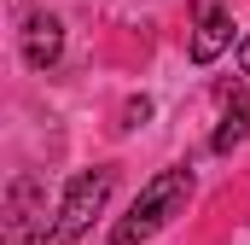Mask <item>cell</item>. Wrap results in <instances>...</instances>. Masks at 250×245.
I'll return each mask as SVG.
<instances>
[{"mask_svg": "<svg viewBox=\"0 0 250 245\" xmlns=\"http://www.w3.org/2000/svg\"><path fill=\"white\" fill-rule=\"evenodd\" d=\"M239 70L250 76V35H245V47H239Z\"/></svg>", "mask_w": 250, "mask_h": 245, "instance_id": "obj_8", "label": "cell"}, {"mask_svg": "<svg viewBox=\"0 0 250 245\" xmlns=\"http://www.w3.org/2000/svg\"><path fill=\"white\" fill-rule=\"evenodd\" d=\"M35 204H41V181L35 175H18L12 193H6V240L12 245H29V216H35Z\"/></svg>", "mask_w": 250, "mask_h": 245, "instance_id": "obj_5", "label": "cell"}, {"mask_svg": "<svg viewBox=\"0 0 250 245\" xmlns=\"http://www.w3.org/2000/svg\"><path fill=\"white\" fill-rule=\"evenodd\" d=\"M245 134H250V105H233V111L221 117V128L209 134V152H233Z\"/></svg>", "mask_w": 250, "mask_h": 245, "instance_id": "obj_6", "label": "cell"}, {"mask_svg": "<svg viewBox=\"0 0 250 245\" xmlns=\"http://www.w3.org/2000/svg\"><path fill=\"white\" fill-rule=\"evenodd\" d=\"M151 117V99H128L123 105V128H134V122H146Z\"/></svg>", "mask_w": 250, "mask_h": 245, "instance_id": "obj_7", "label": "cell"}, {"mask_svg": "<svg viewBox=\"0 0 250 245\" xmlns=\"http://www.w3.org/2000/svg\"><path fill=\"white\" fill-rule=\"evenodd\" d=\"M111 187H117V170H111V164H93V170H82L76 181L64 187V204H59V216H53V228L41 234V245H76L87 228H93V216L105 210Z\"/></svg>", "mask_w": 250, "mask_h": 245, "instance_id": "obj_2", "label": "cell"}, {"mask_svg": "<svg viewBox=\"0 0 250 245\" xmlns=\"http://www.w3.org/2000/svg\"><path fill=\"white\" fill-rule=\"evenodd\" d=\"M59 53H64V24L53 12L29 18V24H23V64H29V70H47V64H59Z\"/></svg>", "mask_w": 250, "mask_h": 245, "instance_id": "obj_4", "label": "cell"}, {"mask_svg": "<svg viewBox=\"0 0 250 245\" xmlns=\"http://www.w3.org/2000/svg\"><path fill=\"white\" fill-rule=\"evenodd\" d=\"M227 47H233V18H227V6H204L198 24H192V64H215Z\"/></svg>", "mask_w": 250, "mask_h": 245, "instance_id": "obj_3", "label": "cell"}, {"mask_svg": "<svg viewBox=\"0 0 250 245\" xmlns=\"http://www.w3.org/2000/svg\"><path fill=\"white\" fill-rule=\"evenodd\" d=\"M187 198H192V170H187V164L157 170L151 181L140 187V198L128 204V216L111 228V240H105V245H146L151 234H163V228L187 210Z\"/></svg>", "mask_w": 250, "mask_h": 245, "instance_id": "obj_1", "label": "cell"}]
</instances>
